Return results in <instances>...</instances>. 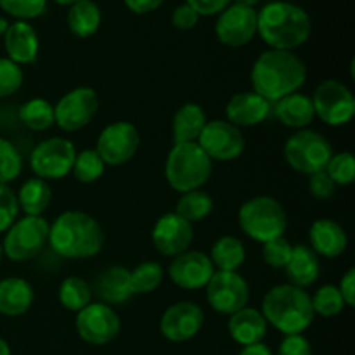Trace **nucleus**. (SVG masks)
<instances>
[{
	"label": "nucleus",
	"mask_w": 355,
	"mask_h": 355,
	"mask_svg": "<svg viewBox=\"0 0 355 355\" xmlns=\"http://www.w3.org/2000/svg\"><path fill=\"white\" fill-rule=\"evenodd\" d=\"M250 80L253 92L274 104L290 94L300 92L307 82V66L295 52L269 49L255 59Z\"/></svg>",
	"instance_id": "nucleus-1"
},
{
	"label": "nucleus",
	"mask_w": 355,
	"mask_h": 355,
	"mask_svg": "<svg viewBox=\"0 0 355 355\" xmlns=\"http://www.w3.org/2000/svg\"><path fill=\"white\" fill-rule=\"evenodd\" d=\"M257 33L274 51L293 52L309 40L312 21L297 3L274 0L257 12Z\"/></svg>",
	"instance_id": "nucleus-2"
},
{
	"label": "nucleus",
	"mask_w": 355,
	"mask_h": 355,
	"mask_svg": "<svg viewBox=\"0 0 355 355\" xmlns=\"http://www.w3.org/2000/svg\"><path fill=\"white\" fill-rule=\"evenodd\" d=\"M49 246L62 259H90L104 246V231L92 215L68 210L49 229Z\"/></svg>",
	"instance_id": "nucleus-3"
},
{
	"label": "nucleus",
	"mask_w": 355,
	"mask_h": 355,
	"mask_svg": "<svg viewBox=\"0 0 355 355\" xmlns=\"http://www.w3.org/2000/svg\"><path fill=\"white\" fill-rule=\"evenodd\" d=\"M262 315L267 324L286 335H302L314 322L312 298L302 288L290 283L270 288L262 300Z\"/></svg>",
	"instance_id": "nucleus-4"
},
{
	"label": "nucleus",
	"mask_w": 355,
	"mask_h": 355,
	"mask_svg": "<svg viewBox=\"0 0 355 355\" xmlns=\"http://www.w3.org/2000/svg\"><path fill=\"white\" fill-rule=\"evenodd\" d=\"M214 173V162L198 142L173 144L165 162V179L177 193L201 189Z\"/></svg>",
	"instance_id": "nucleus-5"
},
{
	"label": "nucleus",
	"mask_w": 355,
	"mask_h": 355,
	"mask_svg": "<svg viewBox=\"0 0 355 355\" xmlns=\"http://www.w3.org/2000/svg\"><path fill=\"white\" fill-rule=\"evenodd\" d=\"M238 224L250 239L266 245L267 241L284 236L288 229V215L276 198L255 196L241 205Z\"/></svg>",
	"instance_id": "nucleus-6"
},
{
	"label": "nucleus",
	"mask_w": 355,
	"mask_h": 355,
	"mask_svg": "<svg viewBox=\"0 0 355 355\" xmlns=\"http://www.w3.org/2000/svg\"><path fill=\"white\" fill-rule=\"evenodd\" d=\"M331 156L333 148L328 139L311 128L295 130L284 144V158L288 165L295 172L307 177L326 170Z\"/></svg>",
	"instance_id": "nucleus-7"
},
{
	"label": "nucleus",
	"mask_w": 355,
	"mask_h": 355,
	"mask_svg": "<svg viewBox=\"0 0 355 355\" xmlns=\"http://www.w3.org/2000/svg\"><path fill=\"white\" fill-rule=\"evenodd\" d=\"M49 229L51 224L44 217L17 218L3 236V257L17 263L37 259L49 245Z\"/></svg>",
	"instance_id": "nucleus-8"
},
{
	"label": "nucleus",
	"mask_w": 355,
	"mask_h": 355,
	"mask_svg": "<svg viewBox=\"0 0 355 355\" xmlns=\"http://www.w3.org/2000/svg\"><path fill=\"white\" fill-rule=\"evenodd\" d=\"M76 148L69 139L51 137L38 142L30 155V168L42 180H59L69 175L75 165Z\"/></svg>",
	"instance_id": "nucleus-9"
},
{
	"label": "nucleus",
	"mask_w": 355,
	"mask_h": 355,
	"mask_svg": "<svg viewBox=\"0 0 355 355\" xmlns=\"http://www.w3.org/2000/svg\"><path fill=\"white\" fill-rule=\"evenodd\" d=\"M315 118L329 127H342L352 121L355 114V97L352 90L338 80H324L319 83L311 97Z\"/></svg>",
	"instance_id": "nucleus-10"
},
{
	"label": "nucleus",
	"mask_w": 355,
	"mask_h": 355,
	"mask_svg": "<svg viewBox=\"0 0 355 355\" xmlns=\"http://www.w3.org/2000/svg\"><path fill=\"white\" fill-rule=\"evenodd\" d=\"M141 135L130 121H113L97 137L96 151L107 166H120L130 162L139 151Z\"/></svg>",
	"instance_id": "nucleus-11"
},
{
	"label": "nucleus",
	"mask_w": 355,
	"mask_h": 355,
	"mask_svg": "<svg viewBox=\"0 0 355 355\" xmlns=\"http://www.w3.org/2000/svg\"><path fill=\"white\" fill-rule=\"evenodd\" d=\"M99 110V97L92 87H76L54 104V120L61 130L78 132L85 128Z\"/></svg>",
	"instance_id": "nucleus-12"
},
{
	"label": "nucleus",
	"mask_w": 355,
	"mask_h": 355,
	"mask_svg": "<svg viewBox=\"0 0 355 355\" xmlns=\"http://www.w3.org/2000/svg\"><path fill=\"white\" fill-rule=\"evenodd\" d=\"M205 290L208 304L218 314L232 315L248 305L250 286L239 272L215 270Z\"/></svg>",
	"instance_id": "nucleus-13"
},
{
	"label": "nucleus",
	"mask_w": 355,
	"mask_h": 355,
	"mask_svg": "<svg viewBox=\"0 0 355 355\" xmlns=\"http://www.w3.org/2000/svg\"><path fill=\"white\" fill-rule=\"evenodd\" d=\"M196 142L211 162H232L239 158L246 148L241 128L227 120L208 121Z\"/></svg>",
	"instance_id": "nucleus-14"
},
{
	"label": "nucleus",
	"mask_w": 355,
	"mask_h": 355,
	"mask_svg": "<svg viewBox=\"0 0 355 355\" xmlns=\"http://www.w3.org/2000/svg\"><path fill=\"white\" fill-rule=\"evenodd\" d=\"M76 333L90 345H106L113 342L121 329L116 311L106 304H89L76 314Z\"/></svg>",
	"instance_id": "nucleus-15"
},
{
	"label": "nucleus",
	"mask_w": 355,
	"mask_h": 355,
	"mask_svg": "<svg viewBox=\"0 0 355 355\" xmlns=\"http://www.w3.org/2000/svg\"><path fill=\"white\" fill-rule=\"evenodd\" d=\"M215 35L220 44L232 49L250 44L257 35V10L253 7L231 3L218 14Z\"/></svg>",
	"instance_id": "nucleus-16"
},
{
	"label": "nucleus",
	"mask_w": 355,
	"mask_h": 355,
	"mask_svg": "<svg viewBox=\"0 0 355 355\" xmlns=\"http://www.w3.org/2000/svg\"><path fill=\"white\" fill-rule=\"evenodd\" d=\"M205 324V312L194 302H179L163 312L159 331L168 342L184 343L193 340Z\"/></svg>",
	"instance_id": "nucleus-17"
},
{
	"label": "nucleus",
	"mask_w": 355,
	"mask_h": 355,
	"mask_svg": "<svg viewBox=\"0 0 355 355\" xmlns=\"http://www.w3.org/2000/svg\"><path fill=\"white\" fill-rule=\"evenodd\" d=\"M215 274V267L210 257L203 252L187 250L173 257L168 267V277L177 288L186 291L201 290L208 284Z\"/></svg>",
	"instance_id": "nucleus-18"
},
{
	"label": "nucleus",
	"mask_w": 355,
	"mask_h": 355,
	"mask_svg": "<svg viewBox=\"0 0 355 355\" xmlns=\"http://www.w3.org/2000/svg\"><path fill=\"white\" fill-rule=\"evenodd\" d=\"M151 238L153 245L162 255L173 259L191 248L194 229L193 224L179 217L175 211H168L156 220Z\"/></svg>",
	"instance_id": "nucleus-19"
},
{
	"label": "nucleus",
	"mask_w": 355,
	"mask_h": 355,
	"mask_svg": "<svg viewBox=\"0 0 355 355\" xmlns=\"http://www.w3.org/2000/svg\"><path fill=\"white\" fill-rule=\"evenodd\" d=\"M272 114V104L253 90L238 92L225 106V118L238 128H252Z\"/></svg>",
	"instance_id": "nucleus-20"
},
{
	"label": "nucleus",
	"mask_w": 355,
	"mask_h": 355,
	"mask_svg": "<svg viewBox=\"0 0 355 355\" xmlns=\"http://www.w3.org/2000/svg\"><path fill=\"white\" fill-rule=\"evenodd\" d=\"M3 47H6L7 59L24 66L37 61L40 42L37 31L28 21H14L3 35Z\"/></svg>",
	"instance_id": "nucleus-21"
},
{
	"label": "nucleus",
	"mask_w": 355,
	"mask_h": 355,
	"mask_svg": "<svg viewBox=\"0 0 355 355\" xmlns=\"http://www.w3.org/2000/svg\"><path fill=\"white\" fill-rule=\"evenodd\" d=\"M311 250L318 257L336 259L343 255L349 246V238L342 225L333 218H319L309 229Z\"/></svg>",
	"instance_id": "nucleus-22"
},
{
	"label": "nucleus",
	"mask_w": 355,
	"mask_h": 355,
	"mask_svg": "<svg viewBox=\"0 0 355 355\" xmlns=\"http://www.w3.org/2000/svg\"><path fill=\"white\" fill-rule=\"evenodd\" d=\"M92 293L99 297L101 304L123 305L134 297L130 283V270L125 267L113 266L99 274L94 281Z\"/></svg>",
	"instance_id": "nucleus-23"
},
{
	"label": "nucleus",
	"mask_w": 355,
	"mask_h": 355,
	"mask_svg": "<svg viewBox=\"0 0 355 355\" xmlns=\"http://www.w3.org/2000/svg\"><path fill=\"white\" fill-rule=\"evenodd\" d=\"M272 114L281 125L293 130H304L314 121L315 111L311 96L302 92L290 94L272 104Z\"/></svg>",
	"instance_id": "nucleus-24"
},
{
	"label": "nucleus",
	"mask_w": 355,
	"mask_h": 355,
	"mask_svg": "<svg viewBox=\"0 0 355 355\" xmlns=\"http://www.w3.org/2000/svg\"><path fill=\"white\" fill-rule=\"evenodd\" d=\"M229 335L239 345H253V343H260L267 335V324L266 318L259 309H253L246 305L241 311L234 312L229 315Z\"/></svg>",
	"instance_id": "nucleus-25"
},
{
	"label": "nucleus",
	"mask_w": 355,
	"mask_h": 355,
	"mask_svg": "<svg viewBox=\"0 0 355 355\" xmlns=\"http://www.w3.org/2000/svg\"><path fill=\"white\" fill-rule=\"evenodd\" d=\"M35 302V290L23 277H6L0 281V314L17 318L26 314Z\"/></svg>",
	"instance_id": "nucleus-26"
},
{
	"label": "nucleus",
	"mask_w": 355,
	"mask_h": 355,
	"mask_svg": "<svg viewBox=\"0 0 355 355\" xmlns=\"http://www.w3.org/2000/svg\"><path fill=\"white\" fill-rule=\"evenodd\" d=\"M284 272H286L290 284L305 290L319 279L321 262H319V257L311 250V246L297 245L293 246L291 259L288 266L284 267Z\"/></svg>",
	"instance_id": "nucleus-27"
},
{
	"label": "nucleus",
	"mask_w": 355,
	"mask_h": 355,
	"mask_svg": "<svg viewBox=\"0 0 355 355\" xmlns=\"http://www.w3.org/2000/svg\"><path fill=\"white\" fill-rule=\"evenodd\" d=\"M208 123L207 113L196 103H187L177 110L172 120V139L173 144L184 142H196Z\"/></svg>",
	"instance_id": "nucleus-28"
},
{
	"label": "nucleus",
	"mask_w": 355,
	"mask_h": 355,
	"mask_svg": "<svg viewBox=\"0 0 355 355\" xmlns=\"http://www.w3.org/2000/svg\"><path fill=\"white\" fill-rule=\"evenodd\" d=\"M19 210L24 211L28 217H42L52 201V187L47 180H42L38 177L28 179L19 191L16 193Z\"/></svg>",
	"instance_id": "nucleus-29"
},
{
	"label": "nucleus",
	"mask_w": 355,
	"mask_h": 355,
	"mask_svg": "<svg viewBox=\"0 0 355 355\" xmlns=\"http://www.w3.org/2000/svg\"><path fill=\"white\" fill-rule=\"evenodd\" d=\"M208 257H210L215 270L238 272L246 260V250L241 239L236 236H222L214 243Z\"/></svg>",
	"instance_id": "nucleus-30"
},
{
	"label": "nucleus",
	"mask_w": 355,
	"mask_h": 355,
	"mask_svg": "<svg viewBox=\"0 0 355 355\" xmlns=\"http://www.w3.org/2000/svg\"><path fill=\"white\" fill-rule=\"evenodd\" d=\"M103 21L99 6L94 0H78L68 10V28L75 37L89 38L97 33Z\"/></svg>",
	"instance_id": "nucleus-31"
},
{
	"label": "nucleus",
	"mask_w": 355,
	"mask_h": 355,
	"mask_svg": "<svg viewBox=\"0 0 355 355\" xmlns=\"http://www.w3.org/2000/svg\"><path fill=\"white\" fill-rule=\"evenodd\" d=\"M59 304L69 312H76L92 304V286L83 277L69 276L59 286Z\"/></svg>",
	"instance_id": "nucleus-32"
},
{
	"label": "nucleus",
	"mask_w": 355,
	"mask_h": 355,
	"mask_svg": "<svg viewBox=\"0 0 355 355\" xmlns=\"http://www.w3.org/2000/svg\"><path fill=\"white\" fill-rule=\"evenodd\" d=\"M19 120L26 128L33 132H45L55 125L54 104L44 97H35L26 101L19 110Z\"/></svg>",
	"instance_id": "nucleus-33"
},
{
	"label": "nucleus",
	"mask_w": 355,
	"mask_h": 355,
	"mask_svg": "<svg viewBox=\"0 0 355 355\" xmlns=\"http://www.w3.org/2000/svg\"><path fill=\"white\" fill-rule=\"evenodd\" d=\"M214 211V200L203 189L189 191L179 198L175 207V214L187 220L189 224L205 220Z\"/></svg>",
	"instance_id": "nucleus-34"
},
{
	"label": "nucleus",
	"mask_w": 355,
	"mask_h": 355,
	"mask_svg": "<svg viewBox=\"0 0 355 355\" xmlns=\"http://www.w3.org/2000/svg\"><path fill=\"white\" fill-rule=\"evenodd\" d=\"M163 267L158 262H142L130 270V283H132V293L134 295H148L158 290L159 284L163 283Z\"/></svg>",
	"instance_id": "nucleus-35"
},
{
	"label": "nucleus",
	"mask_w": 355,
	"mask_h": 355,
	"mask_svg": "<svg viewBox=\"0 0 355 355\" xmlns=\"http://www.w3.org/2000/svg\"><path fill=\"white\" fill-rule=\"evenodd\" d=\"M104 170H106V165L101 159V156L97 155L96 149H83V151L76 153L75 165H73L71 172L75 173L78 182H97L104 175Z\"/></svg>",
	"instance_id": "nucleus-36"
},
{
	"label": "nucleus",
	"mask_w": 355,
	"mask_h": 355,
	"mask_svg": "<svg viewBox=\"0 0 355 355\" xmlns=\"http://www.w3.org/2000/svg\"><path fill=\"white\" fill-rule=\"evenodd\" d=\"M311 298L314 314L322 315V318H336L347 307L338 286H335V284H324Z\"/></svg>",
	"instance_id": "nucleus-37"
},
{
	"label": "nucleus",
	"mask_w": 355,
	"mask_h": 355,
	"mask_svg": "<svg viewBox=\"0 0 355 355\" xmlns=\"http://www.w3.org/2000/svg\"><path fill=\"white\" fill-rule=\"evenodd\" d=\"M23 173V156L7 139L0 137V184L14 182Z\"/></svg>",
	"instance_id": "nucleus-38"
},
{
	"label": "nucleus",
	"mask_w": 355,
	"mask_h": 355,
	"mask_svg": "<svg viewBox=\"0 0 355 355\" xmlns=\"http://www.w3.org/2000/svg\"><path fill=\"white\" fill-rule=\"evenodd\" d=\"M326 173L335 182V186H350L355 180V158L350 151L333 153Z\"/></svg>",
	"instance_id": "nucleus-39"
},
{
	"label": "nucleus",
	"mask_w": 355,
	"mask_h": 355,
	"mask_svg": "<svg viewBox=\"0 0 355 355\" xmlns=\"http://www.w3.org/2000/svg\"><path fill=\"white\" fill-rule=\"evenodd\" d=\"M0 9L17 21H28L45 12L47 0H0Z\"/></svg>",
	"instance_id": "nucleus-40"
},
{
	"label": "nucleus",
	"mask_w": 355,
	"mask_h": 355,
	"mask_svg": "<svg viewBox=\"0 0 355 355\" xmlns=\"http://www.w3.org/2000/svg\"><path fill=\"white\" fill-rule=\"evenodd\" d=\"M23 68L7 58H0V99L14 96L23 87Z\"/></svg>",
	"instance_id": "nucleus-41"
},
{
	"label": "nucleus",
	"mask_w": 355,
	"mask_h": 355,
	"mask_svg": "<svg viewBox=\"0 0 355 355\" xmlns=\"http://www.w3.org/2000/svg\"><path fill=\"white\" fill-rule=\"evenodd\" d=\"M293 245L284 236L267 241L262 248V259L272 269H284L291 259Z\"/></svg>",
	"instance_id": "nucleus-42"
},
{
	"label": "nucleus",
	"mask_w": 355,
	"mask_h": 355,
	"mask_svg": "<svg viewBox=\"0 0 355 355\" xmlns=\"http://www.w3.org/2000/svg\"><path fill=\"white\" fill-rule=\"evenodd\" d=\"M19 211L16 193L7 184H0V234H6L7 229L17 220Z\"/></svg>",
	"instance_id": "nucleus-43"
},
{
	"label": "nucleus",
	"mask_w": 355,
	"mask_h": 355,
	"mask_svg": "<svg viewBox=\"0 0 355 355\" xmlns=\"http://www.w3.org/2000/svg\"><path fill=\"white\" fill-rule=\"evenodd\" d=\"M335 182L329 179L326 170L309 175V193H311L315 200H331V198L335 196Z\"/></svg>",
	"instance_id": "nucleus-44"
},
{
	"label": "nucleus",
	"mask_w": 355,
	"mask_h": 355,
	"mask_svg": "<svg viewBox=\"0 0 355 355\" xmlns=\"http://www.w3.org/2000/svg\"><path fill=\"white\" fill-rule=\"evenodd\" d=\"M277 355H312V347L304 335H286L279 343Z\"/></svg>",
	"instance_id": "nucleus-45"
},
{
	"label": "nucleus",
	"mask_w": 355,
	"mask_h": 355,
	"mask_svg": "<svg viewBox=\"0 0 355 355\" xmlns=\"http://www.w3.org/2000/svg\"><path fill=\"white\" fill-rule=\"evenodd\" d=\"M198 21H200V16H198L196 10L191 6H187V3H182V6H179L172 12V24L180 31L193 30L198 24Z\"/></svg>",
	"instance_id": "nucleus-46"
},
{
	"label": "nucleus",
	"mask_w": 355,
	"mask_h": 355,
	"mask_svg": "<svg viewBox=\"0 0 355 355\" xmlns=\"http://www.w3.org/2000/svg\"><path fill=\"white\" fill-rule=\"evenodd\" d=\"M232 0H186L187 6L193 7L198 16H217L225 7L231 6Z\"/></svg>",
	"instance_id": "nucleus-47"
},
{
	"label": "nucleus",
	"mask_w": 355,
	"mask_h": 355,
	"mask_svg": "<svg viewBox=\"0 0 355 355\" xmlns=\"http://www.w3.org/2000/svg\"><path fill=\"white\" fill-rule=\"evenodd\" d=\"M338 290L342 293L343 302L347 307H355V269L350 267L345 274H343L342 281L338 284Z\"/></svg>",
	"instance_id": "nucleus-48"
},
{
	"label": "nucleus",
	"mask_w": 355,
	"mask_h": 355,
	"mask_svg": "<svg viewBox=\"0 0 355 355\" xmlns=\"http://www.w3.org/2000/svg\"><path fill=\"white\" fill-rule=\"evenodd\" d=\"M123 2L134 14H149L158 9L163 0H123Z\"/></svg>",
	"instance_id": "nucleus-49"
},
{
	"label": "nucleus",
	"mask_w": 355,
	"mask_h": 355,
	"mask_svg": "<svg viewBox=\"0 0 355 355\" xmlns=\"http://www.w3.org/2000/svg\"><path fill=\"white\" fill-rule=\"evenodd\" d=\"M239 355H272V352H270V349L266 345V343L260 342V343H253V345L243 347Z\"/></svg>",
	"instance_id": "nucleus-50"
},
{
	"label": "nucleus",
	"mask_w": 355,
	"mask_h": 355,
	"mask_svg": "<svg viewBox=\"0 0 355 355\" xmlns=\"http://www.w3.org/2000/svg\"><path fill=\"white\" fill-rule=\"evenodd\" d=\"M0 355H10L9 343H7L3 338H0Z\"/></svg>",
	"instance_id": "nucleus-51"
},
{
	"label": "nucleus",
	"mask_w": 355,
	"mask_h": 355,
	"mask_svg": "<svg viewBox=\"0 0 355 355\" xmlns=\"http://www.w3.org/2000/svg\"><path fill=\"white\" fill-rule=\"evenodd\" d=\"M7 30H9V21H7L6 17L0 16V37H3Z\"/></svg>",
	"instance_id": "nucleus-52"
},
{
	"label": "nucleus",
	"mask_w": 355,
	"mask_h": 355,
	"mask_svg": "<svg viewBox=\"0 0 355 355\" xmlns=\"http://www.w3.org/2000/svg\"><path fill=\"white\" fill-rule=\"evenodd\" d=\"M259 2L260 0H234V3H239V6H246V7H253V9H255V6Z\"/></svg>",
	"instance_id": "nucleus-53"
},
{
	"label": "nucleus",
	"mask_w": 355,
	"mask_h": 355,
	"mask_svg": "<svg viewBox=\"0 0 355 355\" xmlns=\"http://www.w3.org/2000/svg\"><path fill=\"white\" fill-rule=\"evenodd\" d=\"M55 3H59V6H73L75 2H78V0H54Z\"/></svg>",
	"instance_id": "nucleus-54"
},
{
	"label": "nucleus",
	"mask_w": 355,
	"mask_h": 355,
	"mask_svg": "<svg viewBox=\"0 0 355 355\" xmlns=\"http://www.w3.org/2000/svg\"><path fill=\"white\" fill-rule=\"evenodd\" d=\"M2 259H3V248H2V241H0V263H2Z\"/></svg>",
	"instance_id": "nucleus-55"
}]
</instances>
